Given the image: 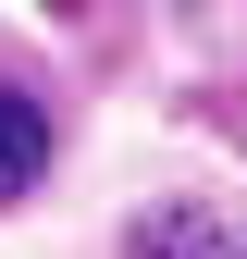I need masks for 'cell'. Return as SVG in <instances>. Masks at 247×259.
Here are the masks:
<instances>
[{
  "label": "cell",
  "mask_w": 247,
  "mask_h": 259,
  "mask_svg": "<svg viewBox=\"0 0 247 259\" xmlns=\"http://www.w3.org/2000/svg\"><path fill=\"white\" fill-rule=\"evenodd\" d=\"M37 173H50V111L25 87H0V198H25Z\"/></svg>",
  "instance_id": "obj_2"
},
{
  "label": "cell",
  "mask_w": 247,
  "mask_h": 259,
  "mask_svg": "<svg viewBox=\"0 0 247 259\" xmlns=\"http://www.w3.org/2000/svg\"><path fill=\"white\" fill-rule=\"evenodd\" d=\"M62 13H74V0H62Z\"/></svg>",
  "instance_id": "obj_3"
},
{
  "label": "cell",
  "mask_w": 247,
  "mask_h": 259,
  "mask_svg": "<svg viewBox=\"0 0 247 259\" xmlns=\"http://www.w3.org/2000/svg\"><path fill=\"white\" fill-rule=\"evenodd\" d=\"M124 259H247V247H235L210 210H148L136 235H124Z\"/></svg>",
  "instance_id": "obj_1"
}]
</instances>
